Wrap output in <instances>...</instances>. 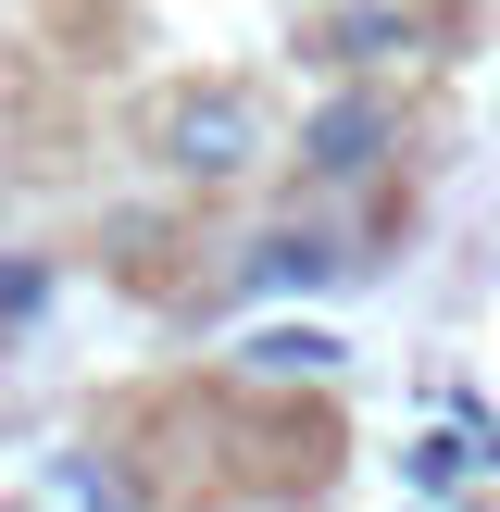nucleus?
I'll use <instances>...</instances> for the list:
<instances>
[{
	"instance_id": "obj_4",
	"label": "nucleus",
	"mask_w": 500,
	"mask_h": 512,
	"mask_svg": "<svg viewBox=\"0 0 500 512\" xmlns=\"http://www.w3.org/2000/svg\"><path fill=\"white\" fill-rule=\"evenodd\" d=\"M413 125H425L413 88H325L313 113H300V138H288V188H300V200H338V213H363V200L413 163Z\"/></svg>"
},
{
	"instance_id": "obj_2",
	"label": "nucleus",
	"mask_w": 500,
	"mask_h": 512,
	"mask_svg": "<svg viewBox=\"0 0 500 512\" xmlns=\"http://www.w3.org/2000/svg\"><path fill=\"white\" fill-rule=\"evenodd\" d=\"M375 263H388V250H375V213H338V200H300V188H288L238 250H225V263L188 275V300H175V313H238V300H338V288H363Z\"/></svg>"
},
{
	"instance_id": "obj_9",
	"label": "nucleus",
	"mask_w": 500,
	"mask_h": 512,
	"mask_svg": "<svg viewBox=\"0 0 500 512\" xmlns=\"http://www.w3.org/2000/svg\"><path fill=\"white\" fill-rule=\"evenodd\" d=\"M0 13H13V0H0Z\"/></svg>"
},
{
	"instance_id": "obj_5",
	"label": "nucleus",
	"mask_w": 500,
	"mask_h": 512,
	"mask_svg": "<svg viewBox=\"0 0 500 512\" xmlns=\"http://www.w3.org/2000/svg\"><path fill=\"white\" fill-rule=\"evenodd\" d=\"M225 375H238V388H275V400H300V388L325 400V388L350 375V338H338L325 313H263L238 350H225Z\"/></svg>"
},
{
	"instance_id": "obj_1",
	"label": "nucleus",
	"mask_w": 500,
	"mask_h": 512,
	"mask_svg": "<svg viewBox=\"0 0 500 512\" xmlns=\"http://www.w3.org/2000/svg\"><path fill=\"white\" fill-rule=\"evenodd\" d=\"M125 150L150 163V188L188 200V213H213V200H250L263 175H288V125H275L263 75L213 63V75H150L138 100H125Z\"/></svg>"
},
{
	"instance_id": "obj_8",
	"label": "nucleus",
	"mask_w": 500,
	"mask_h": 512,
	"mask_svg": "<svg viewBox=\"0 0 500 512\" xmlns=\"http://www.w3.org/2000/svg\"><path fill=\"white\" fill-rule=\"evenodd\" d=\"M50 288H63V263H50V250H0V350L50 313Z\"/></svg>"
},
{
	"instance_id": "obj_3",
	"label": "nucleus",
	"mask_w": 500,
	"mask_h": 512,
	"mask_svg": "<svg viewBox=\"0 0 500 512\" xmlns=\"http://www.w3.org/2000/svg\"><path fill=\"white\" fill-rule=\"evenodd\" d=\"M463 0H288V50L325 88H400L413 63H463Z\"/></svg>"
},
{
	"instance_id": "obj_7",
	"label": "nucleus",
	"mask_w": 500,
	"mask_h": 512,
	"mask_svg": "<svg viewBox=\"0 0 500 512\" xmlns=\"http://www.w3.org/2000/svg\"><path fill=\"white\" fill-rule=\"evenodd\" d=\"M50 475H63V500H75V512H163V500H150V475L125 463V450L100 438V425H88V438H75Z\"/></svg>"
},
{
	"instance_id": "obj_6",
	"label": "nucleus",
	"mask_w": 500,
	"mask_h": 512,
	"mask_svg": "<svg viewBox=\"0 0 500 512\" xmlns=\"http://www.w3.org/2000/svg\"><path fill=\"white\" fill-rule=\"evenodd\" d=\"M463 475H488V438H475V425H413V438H400V488H413V500H450V512H463L475 500Z\"/></svg>"
}]
</instances>
